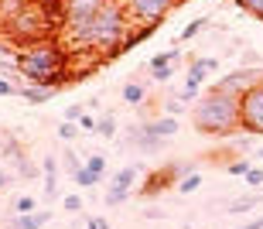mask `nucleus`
Listing matches in <instances>:
<instances>
[{"label": "nucleus", "mask_w": 263, "mask_h": 229, "mask_svg": "<svg viewBox=\"0 0 263 229\" xmlns=\"http://www.w3.org/2000/svg\"><path fill=\"white\" fill-rule=\"evenodd\" d=\"M256 82H263V69H250V65H243V69L226 72L215 86H219V89H226V92H233V96H243L246 89H253Z\"/></svg>", "instance_id": "0eeeda50"}, {"label": "nucleus", "mask_w": 263, "mask_h": 229, "mask_svg": "<svg viewBox=\"0 0 263 229\" xmlns=\"http://www.w3.org/2000/svg\"><path fill=\"white\" fill-rule=\"evenodd\" d=\"M96 123H99V117H89V113H86L82 120H79V127H82V133H96Z\"/></svg>", "instance_id": "72a5a7b5"}, {"label": "nucleus", "mask_w": 263, "mask_h": 229, "mask_svg": "<svg viewBox=\"0 0 263 229\" xmlns=\"http://www.w3.org/2000/svg\"><path fill=\"white\" fill-rule=\"evenodd\" d=\"M195 65H202V69L209 72V75H212V72L219 69V59H209V55H202V59H195Z\"/></svg>", "instance_id": "f704fd0d"}, {"label": "nucleus", "mask_w": 263, "mask_h": 229, "mask_svg": "<svg viewBox=\"0 0 263 229\" xmlns=\"http://www.w3.org/2000/svg\"><path fill=\"white\" fill-rule=\"evenodd\" d=\"M86 168H92L96 175H106V158H103V154H89V158H86Z\"/></svg>", "instance_id": "c85d7f7f"}, {"label": "nucleus", "mask_w": 263, "mask_h": 229, "mask_svg": "<svg viewBox=\"0 0 263 229\" xmlns=\"http://www.w3.org/2000/svg\"><path fill=\"white\" fill-rule=\"evenodd\" d=\"M236 229H263V219H253V222H243V226H236Z\"/></svg>", "instance_id": "58836bf2"}, {"label": "nucleus", "mask_w": 263, "mask_h": 229, "mask_svg": "<svg viewBox=\"0 0 263 229\" xmlns=\"http://www.w3.org/2000/svg\"><path fill=\"white\" fill-rule=\"evenodd\" d=\"M86 229H109V222L103 216H92V219H86Z\"/></svg>", "instance_id": "e433bc0d"}, {"label": "nucleus", "mask_w": 263, "mask_h": 229, "mask_svg": "<svg viewBox=\"0 0 263 229\" xmlns=\"http://www.w3.org/2000/svg\"><path fill=\"white\" fill-rule=\"evenodd\" d=\"M0 31H4L17 48H24V45H34V41L55 38V31H59V28L48 21L45 7H41V0H34V4H28L21 14H14L7 24H0Z\"/></svg>", "instance_id": "20e7f679"}, {"label": "nucleus", "mask_w": 263, "mask_h": 229, "mask_svg": "<svg viewBox=\"0 0 263 229\" xmlns=\"http://www.w3.org/2000/svg\"><path fill=\"white\" fill-rule=\"evenodd\" d=\"M59 164H62V161L55 158V154H48V158L41 161V175H45V199H55V195H59Z\"/></svg>", "instance_id": "f8f14e48"}, {"label": "nucleus", "mask_w": 263, "mask_h": 229, "mask_svg": "<svg viewBox=\"0 0 263 229\" xmlns=\"http://www.w3.org/2000/svg\"><path fill=\"white\" fill-rule=\"evenodd\" d=\"M34 209H38V202L31 199V195H21V199L14 202V212H17V216L21 212H34Z\"/></svg>", "instance_id": "c756f323"}, {"label": "nucleus", "mask_w": 263, "mask_h": 229, "mask_svg": "<svg viewBox=\"0 0 263 229\" xmlns=\"http://www.w3.org/2000/svg\"><path fill=\"white\" fill-rule=\"evenodd\" d=\"M239 123H243V133L263 137V82H256L253 89L239 96Z\"/></svg>", "instance_id": "423d86ee"}, {"label": "nucleus", "mask_w": 263, "mask_h": 229, "mask_svg": "<svg viewBox=\"0 0 263 229\" xmlns=\"http://www.w3.org/2000/svg\"><path fill=\"white\" fill-rule=\"evenodd\" d=\"M21 100H28L31 106H38V103H48L51 96H55V89H48V86H21V92H17Z\"/></svg>", "instance_id": "4468645a"}, {"label": "nucleus", "mask_w": 263, "mask_h": 229, "mask_svg": "<svg viewBox=\"0 0 263 229\" xmlns=\"http://www.w3.org/2000/svg\"><path fill=\"white\" fill-rule=\"evenodd\" d=\"M178 59H181V51H178V48H167V51H157L154 59L147 62V69H157V65H178Z\"/></svg>", "instance_id": "a211bd4d"}, {"label": "nucleus", "mask_w": 263, "mask_h": 229, "mask_svg": "<svg viewBox=\"0 0 263 229\" xmlns=\"http://www.w3.org/2000/svg\"><path fill=\"white\" fill-rule=\"evenodd\" d=\"M140 133L144 137H157V140H171L178 137V130H181V123H178V117H171V113H164V117H154V120H144L140 123Z\"/></svg>", "instance_id": "6e6552de"}, {"label": "nucleus", "mask_w": 263, "mask_h": 229, "mask_svg": "<svg viewBox=\"0 0 263 229\" xmlns=\"http://www.w3.org/2000/svg\"><path fill=\"white\" fill-rule=\"evenodd\" d=\"M253 158H260V161H263V144H260V147L253 150Z\"/></svg>", "instance_id": "a19ab883"}, {"label": "nucleus", "mask_w": 263, "mask_h": 229, "mask_svg": "<svg viewBox=\"0 0 263 229\" xmlns=\"http://www.w3.org/2000/svg\"><path fill=\"white\" fill-rule=\"evenodd\" d=\"M79 130H82V127H79L76 120H62V123H59V140H62V144H72V140L79 137Z\"/></svg>", "instance_id": "5701e85b"}, {"label": "nucleus", "mask_w": 263, "mask_h": 229, "mask_svg": "<svg viewBox=\"0 0 263 229\" xmlns=\"http://www.w3.org/2000/svg\"><path fill=\"white\" fill-rule=\"evenodd\" d=\"M120 96H123V103H127V106H144L147 103V86L144 82H123V89H120Z\"/></svg>", "instance_id": "ddd939ff"}, {"label": "nucleus", "mask_w": 263, "mask_h": 229, "mask_svg": "<svg viewBox=\"0 0 263 229\" xmlns=\"http://www.w3.org/2000/svg\"><path fill=\"white\" fill-rule=\"evenodd\" d=\"M82 117H86V106H82V103H72V106H65V120H76V123H79Z\"/></svg>", "instance_id": "2f4dec72"}, {"label": "nucleus", "mask_w": 263, "mask_h": 229, "mask_svg": "<svg viewBox=\"0 0 263 229\" xmlns=\"http://www.w3.org/2000/svg\"><path fill=\"white\" fill-rule=\"evenodd\" d=\"M164 113H171V117H181V100H171V103H164Z\"/></svg>", "instance_id": "4c0bfd02"}, {"label": "nucleus", "mask_w": 263, "mask_h": 229, "mask_svg": "<svg viewBox=\"0 0 263 229\" xmlns=\"http://www.w3.org/2000/svg\"><path fill=\"white\" fill-rule=\"evenodd\" d=\"M192 123H195V130L205 133V137H233V133H243V123H239V96L219 89V86L205 89L195 100Z\"/></svg>", "instance_id": "f03ea898"}, {"label": "nucleus", "mask_w": 263, "mask_h": 229, "mask_svg": "<svg viewBox=\"0 0 263 229\" xmlns=\"http://www.w3.org/2000/svg\"><path fill=\"white\" fill-rule=\"evenodd\" d=\"M7 147V133H0V150Z\"/></svg>", "instance_id": "79ce46f5"}, {"label": "nucleus", "mask_w": 263, "mask_h": 229, "mask_svg": "<svg viewBox=\"0 0 263 229\" xmlns=\"http://www.w3.org/2000/svg\"><path fill=\"white\" fill-rule=\"evenodd\" d=\"M198 185H202V175H198V171H192V175H185V178L178 181L175 188H178V192H181V195H188V192H195V188H198Z\"/></svg>", "instance_id": "a878e982"}, {"label": "nucleus", "mask_w": 263, "mask_h": 229, "mask_svg": "<svg viewBox=\"0 0 263 229\" xmlns=\"http://www.w3.org/2000/svg\"><path fill=\"white\" fill-rule=\"evenodd\" d=\"M178 4H185V0H123V7H127L130 21L137 28L140 24H161Z\"/></svg>", "instance_id": "39448f33"}, {"label": "nucleus", "mask_w": 263, "mask_h": 229, "mask_svg": "<svg viewBox=\"0 0 263 229\" xmlns=\"http://www.w3.org/2000/svg\"><path fill=\"white\" fill-rule=\"evenodd\" d=\"M233 147L239 150V154H246V150H253V133H250V140H246V137H239V140L233 144Z\"/></svg>", "instance_id": "c9c22d12"}, {"label": "nucleus", "mask_w": 263, "mask_h": 229, "mask_svg": "<svg viewBox=\"0 0 263 229\" xmlns=\"http://www.w3.org/2000/svg\"><path fill=\"white\" fill-rule=\"evenodd\" d=\"M260 202H263V188H256V195H246V199L229 202V212H250L253 205H260Z\"/></svg>", "instance_id": "f3484780"}, {"label": "nucleus", "mask_w": 263, "mask_h": 229, "mask_svg": "<svg viewBox=\"0 0 263 229\" xmlns=\"http://www.w3.org/2000/svg\"><path fill=\"white\" fill-rule=\"evenodd\" d=\"M14 62H17L21 75L31 82V86H41L48 72H59L68 69L76 55L62 38H45V41H34V45H24V48L14 51Z\"/></svg>", "instance_id": "7ed1b4c3"}, {"label": "nucleus", "mask_w": 263, "mask_h": 229, "mask_svg": "<svg viewBox=\"0 0 263 229\" xmlns=\"http://www.w3.org/2000/svg\"><path fill=\"white\" fill-rule=\"evenodd\" d=\"M103 4H106V0H68V21H65V28H76V24L89 21L99 7H103Z\"/></svg>", "instance_id": "9d476101"}, {"label": "nucleus", "mask_w": 263, "mask_h": 229, "mask_svg": "<svg viewBox=\"0 0 263 229\" xmlns=\"http://www.w3.org/2000/svg\"><path fill=\"white\" fill-rule=\"evenodd\" d=\"M253 168L250 164V158H233L229 164H226V175H233V178H246V171Z\"/></svg>", "instance_id": "b1692460"}, {"label": "nucleus", "mask_w": 263, "mask_h": 229, "mask_svg": "<svg viewBox=\"0 0 263 229\" xmlns=\"http://www.w3.org/2000/svg\"><path fill=\"white\" fill-rule=\"evenodd\" d=\"M51 219V209H34V212H14L7 219V229H41V226H48Z\"/></svg>", "instance_id": "9b49d317"}, {"label": "nucleus", "mask_w": 263, "mask_h": 229, "mask_svg": "<svg viewBox=\"0 0 263 229\" xmlns=\"http://www.w3.org/2000/svg\"><path fill=\"white\" fill-rule=\"evenodd\" d=\"M17 92H21V86H14L7 75H0V96H17Z\"/></svg>", "instance_id": "473e14b6"}, {"label": "nucleus", "mask_w": 263, "mask_h": 229, "mask_svg": "<svg viewBox=\"0 0 263 229\" xmlns=\"http://www.w3.org/2000/svg\"><path fill=\"white\" fill-rule=\"evenodd\" d=\"M236 7L243 10V14H250V17L263 21V0H236Z\"/></svg>", "instance_id": "393cba45"}, {"label": "nucleus", "mask_w": 263, "mask_h": 229, "mask_svg": "<svg viewBox=\"0 0 263 229\" xmlns=\"http://www.w3.org/2000/svg\"><path fill=\"white\" fill-rule=\"evenodd\" d=\"M72 178H76V185H79V188H96L99 181H103V175H96L92 168H86V164H82V168H79L76 175H72Z\"/></svg>", "instance_id": "dca6fc26"}, {"label": "nucleus", "mask_w": 263, "mask_h": 229, "mask_svg": "<svg viewBox=\"0 0 263 229\" xmlns=\"http://www.w3.org/2000/svg\"><path fill=\"white\" fill-rule=\"evenodd\" d=\"M7 181H10V178H7V175H0V192L7 188Z\"/></svg>", "instance_id": "ea45409f"}, {"label": "nucleus", "mask_w": 263, "mask_h": 229, "mask_svg": "<svg viewBox=\"0 0 263 229\" xmlns=\"http://www.w3.org/2000/svg\"><path fill=\"white\" fill-rule=\"evenodd\" d=\"M62 209H65L68 216H79V212H82V195H79V192L65 195V199H62Z\"/></svg>", "instance_id": "bb28decb"}, {"label": "nucleus", "mask_w": 263, "mask_h": 229, "mask_svg": "<svg viewBox=\"0 0 263 229\" xmlns=\"http://www.w3.org/2000/svg\"><path fill=\"white\" fill-rule=\"evenodd\" d=\"M134 28L137 24L130 21L123 0H106L89 21H82L76 28H65V45L72 48V55L89 51V55H99L103 62H117L120 45Z\"/></svg>", "instance_id": "f257e3e1"}, {"label": "nucleus", "mask_w": 263, "mask_h": 229, "mask_svg": "<svg viewBox=\"0 0 263 229\" xmlns=\"http://www.w3.org/2000/svg\"><path fill=\"white\" fill-rule=\"evenodd\" d=\"M130 195H134L130 188H120V185H109V192L103 195V202H106V205H123V202H127Z\"/></svg>", "instance_id": "4be33fe9"}, {"label": "nucleus", "mask_w": 263, "mask_h": 229, "mask_svg": "<svg viewBox=\"0 0 263 229\" xmlns=\"http://www.w3.org/2000/svg\"><path fill=\"white\" fill-rule=\"evenodd\" d=\"M137 175H140V164H127V168H120L117 175H113V181H109V185H120V188H130V192H134Z\"/></svg>", "instance_id": "2eb2a0df"}, {"label": "nucleus", "mask_w": 263, "mask_h": 229, "mask_svg": "<svg viewBox=\"0 0 263 229\" xmlns=\"http://www.w3.org/2000/svg\"><path fill=\"white\" fill-rule=\"evenodd\" d=\"M205 24H209V17H205V14H202V17H195V21H188V24H185V31L178 34V41H192V38H198Z\"/></svg>", "instance_id": "aec40b11"}, {"label": "nucleus", "mask_w": 263, "mask_h": 229, "mask_svg": "<svg viewBox=\"0 0 263 229\" xmlns=\"http://www.w3.org/2000/svg\"><path fill=\"white\" fill-rule=\"evenodd\" d=\"M205 79H209V72L202 69V65H188V79H185V89L178 92V100L181 103H195L198 96H202V86H205Z\"/></svg>", "instance_id": "1a4fd4ad"}, {"label": "nucleus", "mask_w": 263, "mask_h": 229, "mask_svg": "<svg viewBox=\"0 0 263 229\" xmlns=\"http://www.w3.org/2000/svg\"><path fill=\"white\" fill-rule=\"evenodd\" d=\"M113 133H117V120H113V113H103L96 123V137L103 140H113Z\"/></svg>", "instance_id": "6ab92c4d"}, {"label": "nucleus", "mask_w": 263, "mask_h": 229, "mask_svg": "<svg viewBox=\"0 0 263 229\" xmlns=\"http://www.w3.org/2000/svg\"><path fill=\"white\" fill-rule=\"evenodd\" d=\"M246 185H250V188H260V185H263V168L253 164V168L246 171Z\"/></svg>", "instance_id": "7c9ffc66"}, {"label": "nucleus", "mask_w": 263, "mask_h": 229, "mask_svg": "<svg viewBox=\"0 0 263 229\" xmlns=\"http://www.w3.org/2000/svg\"><path fill=\"white\" fill-rule=\"evenodd\" d=\"M62 168H65L68 171V175H76V171L79 168H82V164H86V161H82V158H79V154H76V150H72V147H65V150H62Z\"/></svg>", "instance_id": "412c9836"}, {"label": "nucleus", "mask_w": 263, "mask_h": 229, "mask_svg": "<svg viewBox=\"0 0 263 229\" xmlns=\"http://www.w3.org/2000/svg\"><path fill=\"white\" fill-rule=\"evenodd\" d=\"M171 75H175V65H157V69H151V79L154 82H171Z\"/></svg>", "instance_id": "cd10ccee"}]
</instances>
